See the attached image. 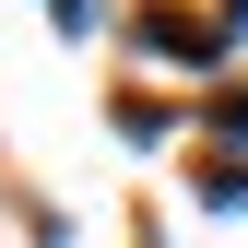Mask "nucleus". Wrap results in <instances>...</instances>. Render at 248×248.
<instances>
[{
    "instance_id": "f257e3e1",
    "label": "nucleus",
    "mask_w": 248,
    "mask_h": 248,
    "mask_svg": "<svg viewBox=\"0 0 248 248\" xmlns=\"http://www.w3.org/2000/svg\"><path fill=\"white\" fill-rule=\"evenodd\" d=\"M59 12H71V24H83V12H95V0H59Z\"/></svg>"
}]
</instances>
